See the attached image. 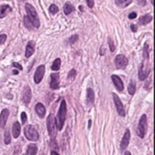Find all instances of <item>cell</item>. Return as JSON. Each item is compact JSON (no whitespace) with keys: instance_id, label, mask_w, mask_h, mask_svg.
<instances>
[{"instance_id":"cell-17","label":"cell","mask_w":155,"mask_h":155,"mask_svg":"<svg viewBox=\"0 0 155 155\" xmlns=\"http://www.w3.org/2000/svg\"><path fill=\"white\" fill-rule=\"evenodd\" d=\"M21 133V125L18 122H16L13 124V127H12V133H13V137L14 138H18Z\"/></svg>"},{"instance_id":"cell-24","label":"cell","mask_w":155,"mask_h":155,"mask_svg":"<svg viewBox=\"0 0 155 155\" xmlns=\"http://www.w3.org/2000/svg\"><path fill=\"white\" fill-rule=\"evenodd\" d=\"M60 67H61V59L60 58H56L55 60L54 61L51 68H52L53 71H58L59 69H60Z\"/></svg>"},{"instance_id":"cell-3","label":"cell","mask_w":155,"mask_h":155,"mask_svg":"<svg viewBox=\"0 0 155 155\" xmlns=\"http://www.w3.org/2000/svg\"><path fill=\"white\" fill-rule=\"evenodd\" d=\"M47 130H48V133L50 136L51 141L55 140L56 133H57V126H56V121L52 113H50L47 117Z\"/></svg>"},{"instance_id":"cell-35","label":"cell","mask_w":155,"mask_h":155,"mask_svg":"<svg viewBox=\"0 0 155 155\" xmlns=\"http://www.w3.org/2000/svg\"><path fill=\"white\" fill-rule=\"evenodd\" d=\"M128 17H129V19H134V18L137 17V14L135 13V12H133V13H131V14L128 16Z\"/></svg>"},{"instance_id":"cell-44","label":"cell","mask_w":155,"mask_h":155,"mask_svg":"<svg viewBox=\"0 0 155 155\" xmlns=\"http://www.w3.org/2000/svg\"><path fill=\"white\" fill-rule=\"evenodd\" d=\"M20 1H25V0H20Z\"/></svg>"},{"instance_id":"cell-40","label":"cell","mask_w":155,"mask_h":155,"mask_svg":"<svg viewBox=\"0 0 155 155\" xmlns=\"http://www.w3.org/2000/svg\"><path fill=\"white\" fill-rule=\"evenodd\" d=\"M91 125H92V121H91V120H89V121H88V128H89V129H90Z\"/></svg>"},{"instance_id":"cell-20","label":"cell","mask_w":155,"mask_h":155,"mask_svg":"<svg viewBox=\"0 0 155 155\" xmlns=\"http://www.w3.org/2000/svg\"><path fill=\"white\" fill-rule=\"evenodd\" d=\"M151 20H152V17L151 15H145L140 17L139 24L141 26H144V25H147L148 23H150Z\"/></svg>"},{"instance_id":"cell-33","label":"cell","mask_w":155,"mask_h":155,"mask_svg":"<svg viewBox=\"0 0 155 155\" xmlns=\"http://www.w3.org/2000/svg\"><path fill=\"white\" fill-rule=\"evenodd\" d=\"M6 34H0V44H2L6 42Z\"/></svg>"},{"instance_id":"cell-21","label":"cell","mask_w":155,"mask_h":155,"mask_svg":"<svg viewBox=\"0 0 155 155\" xmlns=\"http://www.w3.org/2000/svg\"><path fill=\"white\" fill-rule=\"evenodd\" d=\"M133 1V0H115V4L119 7L123 8V7L128 6Z\"/></svg>"},{"instance_id":"cell-11","label":"cell","mask_w":155,"mask_h":155,"mask_svg":"<svg viewBox=\"0 0 155 155\" xmlns=\"http://www.w3.org/2000/svg\"><path fill=\"white\" fill-rule=\"evenodd\" d=\"M31 97H32V93H31V89L29 86H26L25 89H24L23 94H22V100L23 103L26 105H28L30 101H31Z\"/></svg>"},{"instance_id":"cell-29","label":"cell","mask_w":155,"mask_h":155,"mask_svg":"<svg viewBox=\"0 0 155 155\" xmlns=\"http://www.w3.org/2000/svg\"><path fill=\"white\" fill-rule=\"evenodd\" d=\"M75 75H76V71L75 70V69H72L69 72V74H68V78L71 80V81H73L75 78Z\"/></svg>"},{"instance_id":"cell-7","label":"cell","mask_w":155,"mask_h":155,"mask_svg":"<svg viewBox=\"0 0 155 155\" xmlns=\"http://www.w3.org/2000/svg\"><path fill=\"white\" fill-rule=\"evenodd\" d=\"M113 101H114V103H115V106H116V110H117V113H119V115L121 116H125V110H124V107H123V104L122 103V101L119 98V96L116 94V93H113Z\"/></svg>"},{"instance_id":"cell-36","label":"cell","mask_w":155,"mask_h":155,"mask_svg":"<svg viewBox=\"0 0 155 155\" xmlns=\"http://www.w3.org/2000/svg\"><path fill=\"white\" fill-rule=\"evenodd\" d=\"M146 0H138V4L141 5V6H144L146 5Z\"/></svg>"},{"instance_id":"cell-13","label":"cell","mask_w":155,"mask_h":155,"mask_svg":"<svg viewBox=\"0 0 155 155\" xmlns=\"http://www.w3.org/2000/svg\"><path fill=\"white\" fill-rule=\"evenodd\" d=\"M9 116V110L4 109L1 113H0V129H3L6 126V121Z\"/></svg>"},{"instance_id":"cell-5","label":"cell","mask_w":155,"mask_h":155,"mask_svg":"<svg viewBox=\"0 0 155 155\" xmlns=\"http://www.w3.org/2000/svg\"><path fill=\"white\" fill-rule=\"evenodd\" d=\"M24 133L27 140L31 141H37L39 140V133L37 130H35L32 125H27L25 127V131H24Z\"/></svg>"},{"instance_id":"cell-30","label":"cell","mask_w":155,"mask_h":155,"mask_svg":"<svg viewBox=\"0 0 155 155\" xmlns=\"http://www.w3.org/2000/svg\"><path fill=\"white\" fill-rule=\"evenodd\" d=\"M108 44H109V47H110V51L113 53L115 51V45L113 44V41L111 39V37H108Z\"/></svg>"},{"instance_id":"cell-23","label":"cell","mask_w":155,"mask_h":155,"mask_svg":"<svg viewBox=\"0 0 155 155\" xmlns=\"http://www.w3.org/2000/svg\"><path fill=\"white\" fill-rule=\"evenodd\" d=\"M37 153V147L35 144H30L28 147H27V155H34Z\"/></svg>"},{"instance_id":"cell-43","label":"cell","mask_w":155,"mask_h":155,"mask_svg":"<svg viewBox=\"0 0 155 155\" xmlns=\"http://www.w3.org/2000/svg\"><path fill=\"white\" fill-rule=\"evenodd\" d=\"M14 74H15V75H17V74H18V72H17V71L15 70V72H14Z\"/></svg>"},{"instance_id":"cell-39","label":"cell","mask_w":155,"mask_h":155,"mask_svg":"<svg viewBox=\"0 0 155 155\" xmlns=\"http://www.w3.org/2000/svg\"><path fill=\"white\" fill-rule=\"evenodd\" d=\"M51 155H59V153L58 152H56V151H51Z\"/></svg>"},{"instance_id":"cell-15","label":"cell","mask_w":155,"mask_h":155,"mask_svg":"<svg viewBox=\"0 0 155 155\" xmlns=\"http://www.w3.org/2000/svg\"><path fill=\"white\" fill-rule=\"evenodd\" d=\"M34 41H29L27 44V47H26V57L27 58H29L34 52Z\"/></svg>"},{"instance_id":"cell-6","label":"cell","mask_w":155,"mask_h":155,"mask_svg":"<svg viewBox=\"0 0 155 155\" xmlns=\"http://www.w3.org/2000/svg\"><path fill=\"white\" fill-rule=\"evenodd\" d=\"M114 64L117 69H125L128 65V59L123 55H118L114 59Z\"/></svg>"},{"instance_id":"cell-25","label":"cell","mask_w":155,"mask_h":155,"mask_svg":"<svg viewBox=\"0 0 155 155\" xmlns=\"http://www.w3.org/2000/svg\"><path fill=\"white\" fill-rule=\"evenodd\" d=\"M135 91H136L135 83L133 81H131V83H129V85H128V92L131 95H133L135 93Z\"/></svg>"},{"instance_id":"cell-14","label":"cell","mask_w":155,"mask_h":155,"mask_svg":"<svg viewBox=\"0 0 155 155\" xmlns=\"http://www.w3.org/2000/svg\"><path fill=\"white\" fill-rule=\"evenodd\" d=\"M130 138H131V133H130V130H126V132L123 135V138L121 141V149L122 151L126 150V148L129 145V142H130Z\"/></svg>"},{"instance_id":"cell-34","label":"cell","mask_w":155,"mask_h":155,"mask_svg":"<svg viewBox=\"0 0 155 155\" xmlns=\"http://www.w3.org/2000/svg\"><path fill=\"white\" fill-rule=\"evenodd\" d=\"M85 1H86L88 6H89L90 8H93V6H94V0H85Z\"/></svg>"},{"instance_id":"cell-38","label":"cell","mask_w":155,"mask_h":155,"mask_svg":"<svg viewBox=\"0 0 155 155\" xmlns=\"http://www.w3.org/2000/svg\"><path fill=\"white\" fill-rule=\"evenodd\" d=\"M131 29H132L133 32H136L137 31V27H136L135 25H132V26H131Z\"/></svg>"},{"instance_id":"cell-8","label":"cell","mask_w":155,"mask_h":155,"mask_svg":"<svg viewBox=\"0 0 155 155\" xmlns=\"http://www.w3.org/2000/svg\"><path fill=\"white\" fill-rule=\"evenodd\" d=\"M151 72V69L148 67V65L145 64V61L144 63H141L140 67H139V79L141 81H144L147 78Z\"/></svg>"},{"instance_id":"cell-4","label":"cell","mask_w":155,"mask_h":155,"mask_svg":"<svg viewBox=\"0 0 155 155\" xmlns=\"http://www.w3.org/2000/svg\"><path fill=\"white\" fill-rule=\"evenodd\" d=\"M147 128H148V119H147V115L146 114H142L140 122H139V125L137 128V133L138 136L140 138H144V136L146 135L147 133Z\"/></svg>"},{"instance_id":"cell-42","label":"cell","mask_w":155,"mask_h":155,"mask_svg":"<svg viewBox=\"0 0 155 155\" xmlns=\"http://www.w3.org/2000/svg\"><path fill=\"white\" fill-rule=\"evenodd\" d=\"M79 8H80V10H81V11H83V6H79Z\"/></svg>"},{"instance_id":"cell-41","label":"cell","mask_w":155,"mask_h":155,"mask_svg":"<svg viewBox=\"0 0 155 155\" xmlns=\"http://www.w3.org/2000/svg\"><path fill=\"white\" fill-rule=\"evenodd\" d=\"M124 154H125V155H131V152H129V151H125Z\"/></svg>"},{"instance_id":"cell-10","label":"cell","mask_w":155,"mask_h":155,"mask_svg":"<svg viewBox=\"0 0 155 155\" xmlns=\"http://www.w3.org/2000/svg\"><path fill=\"white\" fill-rule=\"evenodd\" d=\"M44 72H45V66L44 65H39L37 67V71H35L34 76V80L35 83H39L42 81V79L44 75Z\"/></svg>"},{"instance_id":"cell-22","label":"cell","mask_w":155,"mask_h":155,"mask_svg":"<svg viewBox=\"0 0 155 155\" xmlns=\"http://www.w3.org/2000/svg\"><path fill=\"white\" fill-rule=\"evenodd\" d=\"M75 10V6L71 4V3H65V6H64V12H65V15H70L72 12H74Z\"/></svg>"},{"instance_id":"cell-26","label":"cell","mask_w":155,"mask_h":155,"mask_svg":"<svg viewBox=\"0 0 155 155\" xmlns=\"http://www.w3.org/2000/svg\"><path fill=\"white\" fill-rule=\"evenodd\" d=\"M24 24H25V26L28 28V29H31L34 26H33V24L31 23V21L28 19L27 16H26L25 17H24Z\"/></svg>"},{"instance_id":"cell-9","label":"cell","mask_w":155,"mask_h":155,"mask_svg":"<svg viewBox=\"0 0 155 155\" xmlns=\"http://www.w3.org/2000/svg\"><path fill=\"white\" fill-rule=\"evenodd\" d=\"M60 86V75L59 73L51 74V81H50V87L52 90H57Z\"/></svg>"},{"instance_id":"cell-1","label":"cell","mask_w":155,"mask_h":155,"mask_svg":"<svg viewBox=\"0 0 155 155\" xmlns=\"http://www.w3.org/2000/svg\"><path fill=\"white\" fill-rule=\"evenodd\" d=\"M66 112H67V107H66V103L65 100H62L60 108H59L58 113H57V122H56V126L58 130H62L66 119Z\"/></svg>"},{"instance_id":"cell-2","label":"cell","mask_w":155,"mask_h":155,"mask_svg":"<svg viewBox=\"0 0 155 155\" xmlns=\"http://www.w3.org/2000/svg\"><path fill=\"white\" fill-rule=\"evenodd\" d=\"M26 11L27 13V17L31 21V23L33 24L34 27L38 28L40 27V21H39V17H38V15L37 13L35 8L32 5H30L29 3H27L26 4Z\"/></svg>"},{"instance_id":"cell-16","label":"cell","mask_w":155,"mask_h":155,"mask_svg":"<svg viewBox=\"0 0 155 155\" xmlns=\"http://www.w3.org/2000/svg\"><path fill=\"white\" fill-rule=\"evenodd\" d=\"M35 112H37V115L40 118H44V115H45V113H46V109H45V107L44 106L43 103H38L37 105H35Z\"/></svg>"},{"instance_id":"cell-18","label":"cell","mask_w":155,"mask_h":155,"mask_svg":"<svg viewBox=\"0 0 155 155\" xmlns=\"http://www.w3.org/2000/svg\"><path fill=\"white\" fill-rule=\"evenodd\" d=\"M12 8L8 5H2L0 6V18H4L8 13H10Z\"/></svg>"},{"instance_id":"cell-31","label":"cell","mask_w":155,"mask_h":155,"mask_svg":"<svg viewBox=\"0 0 155 155\" xmlns=\"http://www.w3.org/2000/svg\"><path fill=\"white\" fill-rule=\"evenodd\" d=\"M21 121H22L23 125H25V123H27V115L25 112H23L21 113Z\"/></svg>"},{"instance_id":"cell-12","label":"cell","mask_w":155,"mask_h":155,"mask_svg":"<svg viewBox=\"0 0 155 155\" xmlns=\"http://www.w3.org/2000/svg\"><path fill=\"white\" fill-rule=\"evenodd\" d=\"M112 80H113V83L115 86V88L119 91V92H123V83L122 81V79L119 77L118 75H112Z\"/></svg>"},{"instance_id":"cell-37","label":"cell","mask_w":155,"mask_h":155,"mask_svg":"<svg viewBox=\"0 0 155 155\" xmlns=\"http://www.w3.org/2000/svg\"><path fill=\"white\" fill-rule=\"evenodd\" d=\"M12 65H13V66H15V67H17V68H18L20 71H22L23 70V67L18 64V63H13V64H12Z\"/></svg>"},{"instance_id":"cell-19","label":"cell","mask_w":155,"mask_h":155,"mask_svg":"<svg viewBox=\"0 0 155 155\" xmlns=\"http://www.w3.org/2000/svg\"><path fill=\"white\" fill-rule=\"evenodd\" d=\"M86 99H87V103L89 105H92L94 103V92L93 89L88 88L87 89V95H86Z\"/></svg>"},{"instance_id":"cell-28","label":"cell","mask_w":155,"mask_h":155,"mask_svg":"<svg viewBox=\"0 0 155 155\" xmlns=\"http://www.w3.org/2000/svg\"><path fill=\"white\" fill-rule=\"evenodd\" d=\"M58 11H59V8L57 7V6H55V5H51V6H50V7H49V12H50L51 14L55 15V14L57 13Z\"/></svg>"},{"instance_id":"cell-27","label":"cell","mask_w":155,"mask_h":155,"mask_svg":"<svg viewBox=\"0 0 155 155\" xmlns=\"http://www.w3.org/2000/svg\"><path fill=\"white\" fill-rule=\"evenodd\" d=\"M4 141L6 144H9L11 142V137H10V132L7 130L6 131V133H5V139H4Z\"/></svg>"},{"instance_id":"cell-32","label":"cell","mask_w":155,"mask_h":155,"mask_svg":"<svg viewBox=\"0 0 155 155\" xmlns=\"http://www.w3.org/2000/svg\"><path fill=\"white\" fill-rule=\"evenodd\" d=\"M78 40V35L77 34H74L73 35V37H71L70 38H69V43L71 44H74L75 42H76Z\"/></svg>"}]
</instances>
